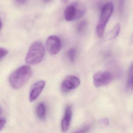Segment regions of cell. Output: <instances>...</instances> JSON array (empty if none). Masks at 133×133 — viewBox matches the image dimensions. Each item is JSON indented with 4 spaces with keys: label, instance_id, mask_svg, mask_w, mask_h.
Returning a JSON list of instances; mask_svg holds the SVG:
<instances>
[{
    "label": "cell",
    "instance_id": "2",
    "mask_svg": "<svg viewBox=\"0 0 133 133\" xmlns=\"http://www.w3.org/2000/svg\"><path fill=\"white\" fill-rule=\"evenodd\" d=\"M45 54V49L42 43L34 42L31 45L25 57V61L29 65L38 64L43 60Z\"/></svg>",
    "mask_w": 133,
    "mask_h": 133
},
{
    "label": "cell",
    "instance_id": "19",
    "mask_svg": "<svg viewBox=\"0 0 133 133\" xmlns=\"http://www.w3.org/2000/svg\"><path fill=\"white\" fill-rule=\"evenodd\" d=\"M118 1L119 4L120 10L121 12H122L124 6V0H118Z\"/></svg>",
    "mask_w": 133,
    "mask_h": 133
},
{
    "label": "cell",
    "instance_id": "24",
    "mask_svg": "<svg viewBox=\"0 0 133 133\" xmlns=\"http://www.w3.org/2000/svg\"><path fill=\"white\" fill-rule=\"evenodd\" d=\"M131 66L133 67V63H132V64H131Z\"/></svg>",
    "mask_w": 133,
    "mask_h": 133
},
{
    "label": "cell",
    "instance_id": "21",
    "mask_svg": "<svg viewBox=\"0 0 133 133\" xmlns=\"http://www.w3.org/2000/svg\"><path fill=\"white\" fill-rule=\"evenodd\" d=\"M51 1V0H43V2H44V3H47L50 2Z\"/></svg>",
    "mask_w": 133,
    "mask_h": 133
},
{
    "label": "cell",
    "instance_id": "1",
    "mask_svg": "<svg viewBox=\"0 0 133 133\" xmlns=\"http://www.w3.org/2000/svg\"><path fill=\"white\" fill-rule=\"evenodd\" d=\"M32 70L28 65H24L15 70L10 76L9 82L15 89L21 88L28 81L32 75Z\"/></svg>",
    "mask_w": 133,
    "mask_h": 133
},
{
    "label": "cell",
    "instance_id": "3",
    "mask_svg": "<svg viewBox=\"0 0 133 133\" xmlns=\"http://www.w3.org/2000/svg\"><path fill=\"white\" fill-rule=\"evenodd\" d=\"M86 11L83 4L80 2H74L66 7L64 12V18L68 22L78 20L84 16Z\"/></svg>",
    "mask_w": 133,
    "mask_h": 133
},
{
    "label": "cell",
    "instance_id": "22",
    "mask_svg": "<svg viewBox=\"0 0 133 133\" xmlns=\"http://www.w3.org/2000/svg\"><path fill=\"white\" fill-rule=\"evenodd\" d=\"M131 43H133V33L132 34V36H131Z\"/></svg>",
    "mask_w": 133,
    "mask_h": 133
},
{
    "label": "cell",
    "instance_id": "12",
    "mask_svg": "<svg viewBox=\"0 0 133 133\" xmlns=\"http://www.w3.org/2000/svg\"><path fill=\"white\" fill-rule=\"evenodd\" d=\"M127 87L128 90L133 91V67L131 66L128 72Z\"/></svg>",
    "mask_w": 133,
    "mask_h": 133
},
{
    "label": "cell",
    "instance_id": "13",
    "mask_svg": "<svg viewBox=\"0 0 133 133\" xmlns=\"http://www.w3.org/2000/svg\"><path fill=\"white\" fill-rule=\"evenodd\" d=\"M88 23L87 21L83 20L78 23L77 27V31L79 34L83 33L88 27Z\"/></svg>",
    "mask_w": 133,
    "mask_h": 133
},
{
    "label": "cell",
    "instance_id": "8",
    "mask_svg": "<svg viewBox=\"0 0 133 133\" xmlns=\"http://www.w3.org/2000/svg\"><path fill=\"white\" fill-rule=\"evenodd\" d=\"M44 81H39L35 82L31 87L29 93V99L31 102L36 100L40 95L45 86Z\"/></svg>",
    "mask_w": 133,
    "mask_h": 133
},
{
    "label": "cell",
    "instance_id": "14",
    "mask_svg": "<svg viewBox=\"0 0 133 133\" xmlns=\"http://www.w3.org/2000/svg\"><path fill=\"white\" fill-rule=\"evenodd\" d=\"M76 50L74 48H71L68 50V56L71 62H74L75 60L76 56Z\"/></svg>",
    "mask_w": 133,
    "mask_h": 133
},
{
    "label": "cell",
    "instance_id": "11",
    "mask_svg": "<svg viewBox=\"0 0 133 133\" xmlns=\"http://www.w3.org/2000/svg\"><path fill=\"white\" fill-rule=\"evenodd\" d=\"M36 114L40 119H44L46 116V107L43 103H40L36 109Z\"/></svg>",
    "mask_w": 133,
    "mask_h": 133
},
{
    "label": "cell",
    "instance_id": "23",
    "mask_svg": "<svg viewBox=\"0 0 133 133\" xmlns=\"http://www.w3.org/2000/svg\"><path fill=\"white\" fill-rule=\"evenodd\" d=\"M68 0H61V1L63 2V3H65V2H66Z\"/></svg>",
    "mask_w": 133,
    "mask_h": 133
},
{
    "label": "cell",
    "instance_id": "15",
    "mask_svg": "<svg viewBox=\"0 0 133 133\" xmlns=\"http://www.w3.org/2000/svg\"><path fill=\"white\" fill-rule=\"evenodd\" d=\"M8 54V51L7 50L4 48H0V59L1 61L2 60V59L6 56Z\"/></svg>",
    "mask_w": 133,
    "mask_h": 133
},
{
    "label": "cell",
    "instance_id": "18",
    "mask_svg": "<svg viewBox=\"0 0 133 133\" xmlns=\"http://www.w3.org/2000/svg\"><path fill=\"white\" fill-rule=\"evenodd\" d=\"M90 129V127L89 126H86L84 127L79 130L78 131H76V132H80V133H84V132H86Z\"/></svg>",
    "mask_w": 133,
    "mask_h": 133
},
{
    "label": "cell",
    "instance_id": "7",
    "mask_svg": "<svg viewBox=\"0 0 133 133\" xmlns=\"http://www.w3.org/2000/svg\"><path fill=\"white\" fill-rule=\"evenodd\" d=\"M80 80L77 76L70 75L66 77L63 81L61 89L64 92L70 91L77 88L80 84Z\"/></svg>",
    "mask_w": 133,
    "mask_h": 133
},
{
    "label": "cell",
    "instance_id": "5",
    "mask_svg": "<svg viewBox=\"0 0 133 133\" xmlns=\"http://www.w3.org/2000/svg\"><path fill=\"white\" fill-rule=\"evenodd\" d=\"M113 79L112 75L107 71H98L93 76V83L97 88L107 85L110 83Z\"/></svg>",
    "mask_w": 133,
    "mask_h": 133
},
{
    "label": "cell",
    "instance_id": "10",
    "mask_svg": "<svg viewBox=\"0 0 133 133\" xmlns=\"http://www.w3.org/2000/svg\"><path fill=\"white\" fill-rule=\"evenodd\" d=\"M121 26L119 24H117L114 25L111 31H110L105 36L106 40H110L116 38L119 35L120 31Z\"/></svg>",
    "mask_w": 133,
    "mask_h": 133
},
{
    "label": "cell",
    "instance_id": "16",
    "mask_svg": "<svg viewBox=\"0 0 133 133\" xmlns=\"http://www.w3.org/2000/svg\"><path fill=\"white\" fill-rule=\"evenodd\" d=\"M99 123L100 124L103 125H108L109 124V120L107 118H103V119H101L99 121Z\"/></svg>",
    "mask_w": 133,
    "mask_h": 133
},
{
    "label": "cell",
    "instance_id": "4",
    "mask_svg": "<svg viewBox=\"0 0 133 133\" xmlns=\"http://www.w3.org/2000/svg\"><path fill=\"white\" fill-rule=\"evenodd\" d=\"M113 4L112 3L106 4L102 9L101 16L96 26V32L98 36L102 38L104 35L107 25L114 11Z\"/></svg>",
    "mask_w": 133,
    "mask_h": 133
},
{
    "label": "cell",
    "instance_id": "9",
    "mask_svg": "<svg viewBox=\"0 0 133 133\" xmlns=\"http://www.w3.org/2000/svg\"><path fill=\"white\" fill-rule=\"evenodd\" d=\"M72 116V111L71 107L68 105L65 109L64 116L61 121V130L63 132L67 131L70 128Z\"/></svg>",
    "mask_w": 133,
    "mask_h": 133
},
{
    "label": "cell",
    "instance_id": "6",
    "mask_svg": "<svg viewBox=\"0 0 133 133\" xmlns=\"http://www.w3.org/2000/svg\"><path fill=\"white\" fill-rule=\"evenodd\" d=\"M46 47L48 53L51 55L57 54L61 48V43L58 36L52 35L49 36L46 41Z\"/></svg>",
    "mask_w": 133,
    "mask_h": 133
},
{
    "label": "cell",
    "instance_id": "20",
    "mask_svg": "<svg viewBox=\"0 0 133 133\" xmlns=\"http://www.w3.org/2000/svg\"><path fill=\"white\" fill-rule=\"evenodd\" d=\"M15 1L18 3L22 4L24 3L25 2V0H15Z\"/></svg>",
    "mask_w": 133,
    "mask_h": 133
},
{
    "label": "cell",
    "instance_id": "17",
    "mask_svg": "<svg viewBox=\"0 0 133 133\" xmlns=\"http://www.w3.org/2000/svg\"><path fill=\"white\" fill-rule=\"evenodd\" d=\"M6 120L4 118H1V128H0V131L2 130L3 129L4 127L6 124Z\"/></svg>",
    "mask_w": 133,
    "mask_h": 133
}]
</instances>
